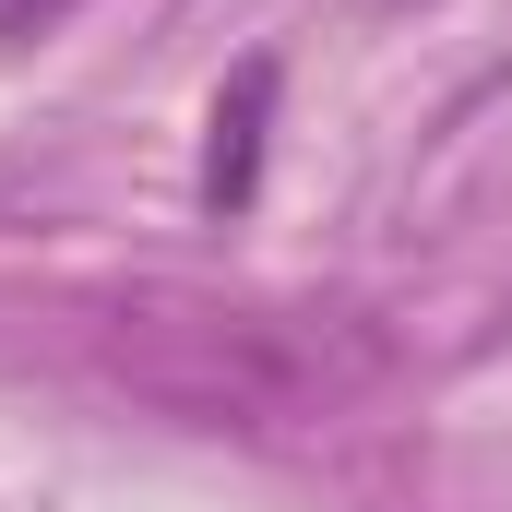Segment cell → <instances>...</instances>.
Returning a JSON list of instances; mask_svg holds the SVG:
<instances>
[{
    "mask_svg": "<svg viewBox=\"0 0 512 512\" xmlns=\"http://www.w3.org/2000/svg\"><path fill=\"white\" fill-rule=\"evenodd\" d=\"M108 370L203 429H310L393 370V346L358 310H262V298H120Z\"/></svg>",
    "mask_w": 512,
    "mask_h": 512,
    "instance_id": "6da1fadb",
    "label": "cell"
},
{
    "mask_svg": "<svg viewBox=\"0 0 512 512\" xmlns=\"http://www.w3.org/2000/svg\"><path fill=\"white\" fill-rule=\"evenodd\" d=\"M262 120H274V60H239L227 96H215V120H203V203L215 215H239L262 191Z\"/></svg>",
    "mask_w": 512,
    "mask_h": 512,
    "instance_id": "7a4b0ae2",
    "label": "cell"
}]
</instances>
